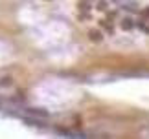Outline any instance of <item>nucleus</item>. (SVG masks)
Returning a JSON list of instances; mask_svg holds the SVG:
<instances>
[{
    "label": "nucleus",
    "mask_w": 149,
    "mask_h": 139,
    "mask_svg": "<svg viewBox=\"0 0 149 139\" xmlns=\"http://www.w3.org/2000/svg\"><path fill=\"white\" fill-rule=\"evenodd\" d=\"M88 35H90V37H92V40H94V42H100V40H103V37H101V33H98V31H88Z\"/></svg>",
    "instance_id": "nucleus-1"
},
{
    "label": "nucleus",
    "mask_w": 149,
    "mask_h": 139,
    "mask_svg": "<svg viewBox=\"0 0 149 139\" xmlns=\"http://www.w3.org/2000/svg\"><path fill=\"white\" fill-rule=\"evenodd\" d=\"M133 26H134V22L131 20V19H125L122 22V28H123V30H133Z\"/></svg>",
    "instance_id": "nucleus-2"
}]
</instances>
